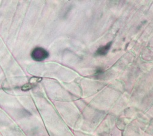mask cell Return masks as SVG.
I'll return each mask as SVG.
<instances>
[{
	"label": "cell",
	"mask_w": 153,
	"mask_h": 136,
	"mask_svg": "<svg viewBox=\"0 0 153 136\" xmlns=\"http://www.w3.org/2000/svg\"><path fill=\"white\" fill-rule=\"evenodd\" d=\"M48 52L42 47H36L31 52L32 58L36 61H42L48 58Z\"/></svg>",
	"instance_id": "6da1fadb"
},
{
	"label": "cell",
	"mask_w": 153,
	"mask_h": 136,
	"mask_svg": "<svg viewBox=\"0 0 153 136\" xmlns=\"http://www.w3.org/2000/svg\"><path fill=\"white\" fill-rule=\"evenodd\" d=\"M111 44H112V42H110L104 46H102V47H99L97 49V51H96V55H99V56L105 55L108 53V51L110 50Z\"/></svg>",
	"instance_id": "7a4b0ae2"
}]
</instances>
